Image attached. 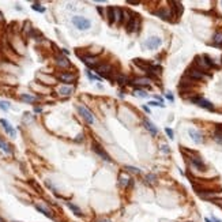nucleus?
I'll list each match as a JSON object with an SVG mask.
<instances>
[{
    "mask_svg": "<svg viewBox=\"0 0 222 222\" xmlns=\"http://www.w3.org/2000/svg\"><path fill=\"white\" fill-rule=\"evenodd\" d=\"M72 23H74L75 28H78L79 30H87V29L91 26V22L87 19V18L79 17V15H77V17L72 18Z\"/></svg>",
    "mask_w": 222,
    "mask_h": 222,
    "instance_id": "obj_1",
    "label": "nucleus"
},
{
    "mask_svg": "<svg viewBox=\"0 0 222 222\" xmlns=\"http://www.w3.org/2000/svg\"><path fill=\"white\" fill-rule=\"evenodd\" d=\"M78 112H79V115L82 116V117L85 119V120L87 121L89 124H93V123H94V116H93V113H91L86 106H83V105H78Z\"/></svg>",
    "mask_w": 222,
    "mask_h": 222,
    "instance_id": "obj_2",
    "label": "nucleus"
},
{
    "mask_svg": "<svg viewBox=\"0 0 222 222\" xmlns=\"http://www.w3.org/2000/svg\"><path fill=\"white\" fill-rule=\"evenodd\" d=\"M191 101L194 102V104H196L198 106L204 108V109H208V110H213L214 109V105L211 104L210 101H207V100L202 98V97H194V98H191Z\"/></svg>",
    "mask_w": 222,
    "mask_h": 222,
    "instance_id": "obj_3",
    "label": "nucleus"
},
{
    "mask_svg": "<svg viewBox=\"0 0 222 222\" xmlns=\"http://www.w3.org/2000/svg\"><path fill=\"white\" fill-rule=\"evenodd\" d=\"M161 38L159 37H150L149 40H146L143 42V47L147 48V49H157V48L161 45Z\"/></svg>",
    "mask_w": 222,
    "mask_h": 222,
    "instance_id": "obj_4",
    "label": "nucleus"
},
{
    "mask_svg": "<svg viewBox=\"0 0 222 222\" xmlns=\"http://www.w3.org/2000/svg\"><path fill=\"white\" fill-rule=\"evenodd\" d=\"M189 161H191V164L194 165L198 170H200V172H204L206 170V166H204V164H203L202 158H199V157H196V155H191L189 157Z\"/></svg>",
    "mask_w": 222,
    "mask_h": 222,
    "instance_id": "obj_5",
    "label": "nucleus"
},
{
    "mask_svg": "<svg viewBox=\"0 0 222 222\" xmlns=\"http://www.w3.org/2000/svg\"><path fill=\"white\" fill-rule=\"evenodd\" d=\"M187 75H188L189 78H192V79L195 80H200L204 78V74H203L200 70H195V68H189L188 71H187Z\"/></svg>",
    "mask_w": 222,
    "mask_h": 222,
    "instance_id": "obj_6",
    "label": "nucleus"
},
{
    "mask_svg": "<svg viewBox=\"0 0 222 222\" xmlns=\"http://www.w3.org/2000/svg\"><path fill=\"white\" fill-rule=\"evenodd\" d=\"M170 4H172V15L176 18H178L181 14H183V6H181L180 2H170Z\"/></svg>",
    "mask_w": 222,
    "mask_h": 222,
    "instance_id": "obj_7",
    "label": "nucleus"
},
{
    "mask_svg": "<svg viewBox=\"0 0 222 222\" xmlns=\"http://www.w3.org/2000/svg\"><path fill=\"white\" fill-rule=\"evenodd\" d=\"M138 25H139V21H138V18L134 15V17H131L129 22L127 23V31H128V33H134V31H136Z\"/></svg>",
    "mask_w": 222,
    "mask_h": 222,
    "instance_id": "obj_8",
    "label": "nucleus"
},
{
    "mask_svg": "<svg viewBox=\"0 0 222 222\" xmlns=\"http://www.w3.org/2000/svg\"><path fill=\"white\" fill-rule=\"evenodd\" d=\"M188 134H189L191 139L194 140L195 143H202V142H203V136H202V134H200L199 131H196L195 128H189Z\"/></svg>",
    "mask_w": 222,
    "mask_h": 222,
    "instance_id": "obj_9",
    "label": "nucleus"
},
{
    "mask_svg": "<svg viewBox=\"0 0 222 222\" xmlns=\"http://www.w3.org/2000/svg\"><path fill=\"white\" fill-rule=\"evenodd\" d=\"M82 61L89 67H98V59L96 56H83Z\"/></svg>",
    "mask_w": 222,
    "mask_h": 222,
    "instance_id": "obj_10",
    "label": "nucleus"
},
{
    "mask_svg": "<svg viewBox=\"0 0 222 222\" xmlns=\"http://www.w3.org/2000/svg\"><path fill=\"white\" fill-rule=\"evenodd\" d=\"M97 72H98L100 75H102V77H105V78H109V74L112 72V67L108 66V64H102V66L97 67Z\"/></svg>",
    "mask_w": 222,
    "mask_h": 222,
    "instance_id": "obj_11",
    "label": "nucleus"
},
{
    "mask_svg": "<svg viewBox=\"0 0 222 222\" xmlns=\"http://www.w3.org/2000/svg\"><path fill=\"white\" fill-rule=\"evenodd\" d=\"M59 79L63 83H72L77 79V75L75 74H68V72H63V74L59 75Z\"/></svg>",
    "mask_w": 222,
    "mask_h": 222,
    "instance_id": "obj_12",
    "label": "nucleus"
},
{
    "mask_svg": "<svg viewBox=\"0 0 222 222\" xmlns=\"http://www.w3.org/2000/svg\"><path fill=\"white\" fill-rule=\"evenodd\" d=\"M0 124L3 126V128L6 129V132L10 135V136H12V138H15V129L11 127V124L8 123V121L6 120V119H0Z\"/></svg>",
    "mask_w": 222,
    "mask_h": 222,
    "instance_id": "obj_13",
    "label": "nucleus"
},
{
    "mask_svg": "<svg viewBox=\"0 0 222 222\" xmlns=\"http://www.w3.org/2000/svg\"><path fill=\"white\" fill-rule=\"evenodd\" d=\"M93 150L96 151L98 155H101L102 157V159H105V161H110V158H109V155H108L106 153H105V150L101 147V146L98 145V143H93Z\"/></svg>",
    "mask_w": 222,
    "mask_h": 222,
    "instance_id": "obj_14",
    "label": "nucleus"
},
{
    "mask_svg": "<svg viewBox=\"0 0 222 222\" xmlns=\"http://www.w3.org/2000/svg\"><path fill=\"white\" fill-rule=\"evenodd\" d=\"M154 14H155L157 17H159V18H162V19H165V21H169V19H170V15H172V12H169V10H166V8H161V10H158V11H155Z\"/></svg>",
    "mask_w": 222,
    "mask_h": 222,
    "instance_id": "obj_15",
    "label": "nucleus"
},
{
    "mask_svg": "<svg viewBox=\"0 0 222 222\" xmlns=\"http://www.w3.org/2000/svg\"><path fill=\"white\" fill-rule=\"evenodd\" d=\"M213 138H214V140H215V142H218L219 145H222V126H217L215 132H214Z\"/></svg>",
    "mask_w": 222,
    "mask_h": 222,
    "instance_id": "obj_16",
    "label": "nucleus"
},
{
    "mask_svg": "<svg viewBox=\"0 0 222 222\" xmlns=\"http://www.w3.org/2000/svg\"><path fill=\"white\" fill-rule=\"evenodd\" d=\"M36 208L40 211V213H42L45 217H48V218H53V213L51 210H48V208H45V207H42V206H40V204H36Z\"/></svg>",
    "mask_w": 222,
    "mask_h": 222,
    "instance_id": "obj_17",
    "label": "nucleus"
},
{
    "mask_svg": "<svg viewBox=\"0 0 222 222\" xmlns=\"http://www.w3.org/2000/svg\"><path fill=\"white\" fill-rule=\"evenodd\" d=\"M67 206H68L72 210V213L75 214V215H78V217H82L83 214H82V210H80L79 207H78L77 204H74V203H71V202H67Z\"/></svg>",
    "mask_w": 222,
    "mask_h": 222,
    "instance_id": "obj_18",
    "label": "nucleus"
},
{
    "mask_svg": "<svg viewBox=\"0 0 222 222\" xmlns=\"http://www.w3.org/2000/svg\"><path fill=\"white\" fill-rule=\"evenodd\" d=\"M145 127L149 129V131H150V134H151V135H157V134H158V129H157L155 127H154V124L151 123V121L145 120Z\"/></svg>",
    "mask_w": 222,
    "mask_h": 222,
    "instance_id": "obj_19",
    "label": "nucleus"
},
{
    "mask_svg": "<svg viewBox=\"0 0 222 222\" xmlns=\"http://www.w3.org/2000/svg\"><path fill=\"white\" fill-rule=\"evenodd\" d=\"M0 150H3L4 153H11V147H10V145L4 139H2V138H0Z\"/></svg>",
    "mask_w": 222,
    "mask_h": 222,
    "instance_id": "obj_20",
    "label": "nucleus"
},
{
    "mask_svg": "<svg viewBox=\"0 0 222 222\" xmlns=\"http://www.w3.org/2000/svg\"><path fill=\"white\" fill-rule=\"evenodd\" d=\"M123 15L124 12L121 11V8H119V7H115V21L117 23L121 22V19H123Z\"/></svg>",
    "mask_w": 222,
    "mask_h": 222,
    "instance_id": "obj_21",
    "label": "nucleus"
},
{
    "mask_svg": "<svg viewBox=\"0 0 222 222\" xmlns=\"http://www.w3.org/2000/svg\"><path fill=\"white\" fill-rule=\"evenodd\" d=\"M56 61H57V64L61 67H70V61L67 60L66 57H63V56H57V57H56Z\"/></svg>",
    "mask_w": 222,
    "mask_h": 222,
    "instance_id": "obj_22",
    "label": "nucleus"
},
{
    "mask_svg": "<svg viewBox=\"0 0 222 222\" xmlns=\"http://www.w3.org/2000/svg\"><path fill=\"white\" fill-rule=\"evenodd\" d=\"M59 93H60L61 96H70V94L72 93V89L70 87V86H61V87L59 89Z\"/></svg>",
    "mask_w": 222,
    "mask_h": 222,
    "instance_id": "obj_23",
    "label": "nucleus"
},
{
    "mask_svg": "<svg viewBox=\"0 0 222 222\" xmlns=\"http://www.w3.org/2000/svg\"><path fill=\"white\" fill-rule=\"evenodd\" d=\"M149 82L150 80L149 79H146V78H138V79H135V83H136L138 86H149Z\"/></svg>",
    "mask_w": 222,
    "mask_h": 222,
    "instance_id": "obj_24",
    "label": "nucleus"
},
{
    "mask_svg": "<svg viewBox=\"0 0 222 222\" xmlns=\"http://www.w3.org/2000/svg\"><path fill=\"white\" fill-rule=\"evenodd\" d=\"M108 17H109V22H115V7H109L108 8Z\"/></svg>",
    "mask_w": 222,
    "mask_h": 222,
    "instance_id": "obj_25",
    "label": "nucleus"
},
{
    "mask_svg": "<svg viewBox=\"0 0 222 222\" xmlns=\"http://www.w3.org/2000/svg\"><path fill=\"white\" fill-rule=\"evenodd\" d=\"M120 184L123 187H128V185H131L132 184V181H131V178L127 176V177H120Z\"/></svg>",
    "mask_w": 222,
    "mask_h": 222,
    "instance_id": "obj_26",
    "label": "nucleus"
},
{
    "mask_svg": "<svg viewBox=\"0 0 222 222\" xmlns=\"http://www.w3.org/2000/svg\"><path fill=\"white\" fill-rule=\"evenodd\" d=\"M21 98H22L23 101H26V102H30V104L36 101V97L29 96V94H22V96H21Z\"/></svg>",
    "mask_w": 222,
    "mask_h": 222,
    "instance_id": "obj_27",
    "label": "nucleus"
},
{
    "mask_svg": "<svg viewBox=\"0 0 222 222\" xmlns=\"http://www.w3.org/2000/svg\"><path fill=\"white\" fill-rule=\"evenodd\" d=\"M214 44L219 45V47L222 45V33H217L215 36H214Z\"/></svg>",
    "mask_w": 222,
    "mask_h": 222,
    "instance_id": "obj_28",
    "label": "nucleus"
},
{
    "mask_svg": "<svg viewBox=\"0 0 222 222\" xmlns=\"http://www.w3.org/2000/svg\"><path fill=\"white\" fill-rule=\"evenodd\" d=\"M0 109L4 110V112H7V110L10 109L8 102H6V101H0Z\"/></svg>",
    "mask_w": 222,
    "mask_h": 222,
    "instance_id": "obj_29",
    "label": "nucleus"
},
{
    "mask_svg": "<svg viewBox=\"0 0 222 222\" xmlns=\"http://www.w3.org/2000/svg\"><path fill=\"white\" fill-rule=\"evenodd\" d=\"M135 96L140 97V98H146V97H147V94H146L143 90H139V89H138V90H135Z\"/></svg>",
    "mask_w": 222,
    "mask_h": 222,
    "instance_id": "obj_30",
    "label": "nucleus"
},
{
    "mask_svg": "<svg viewBox=\"0 0 222 222\" xmlns=\"http://www.w3.org/2000/svg\"><path fill=\"white\" fill-rule=\"evenodd\" d=\"M117 83H119V85H126V83H127V78L124 77V75H119V77H117Z\"/></svg>",
    "mask_w": 222,
    "mask_h": 222,
    "instance_id": "obj_31",
    "label": "nucleus"
},
{
    "mask_svg": "<svg viewBox=\"0 0 222 222\" xmlns=\"http://www.w3.org/2000/svg\"><path fill=\"white\" fill-rule=\"evenodd\" d=\"M126 169L129 170V172H132V173H138V175L140 173V169H138V168H135V166H126Z\"/></svg>",
    "mask_w": 222,
    "mask_h": 222,
    "instance_id": "obj_32",
    "label": "nucleus"
},
{
    "mask_svg": "<svg viewBox=\"0 0 222 222\" xmlns=\"http://www.w3.org/2000/svg\"><path fill=\"white\" fill-rule=\"evenodd\" d=\"M31 8L36 10V11H40V12H44V11H45V8L40 7V4H33V6H31Z\"/></svg>",
    "mask_w": 222,
    "mask_h": 222,
    "instance_id": "obj_33",
    "label": "nucleus"
},
{
    "mask_svg": "<svg viewBox=\"0 0 222 222\" xmlns=\"http://www.w3.org/2000/svg\"><path fill=\"white\" fill-rule=\"evenodd\" d=\"M149 104H150L151 106H161V108H164V106H165L164 104H159V102H157V101H150Z\"/></svg>",
    "mask_w": 222,
    "mask_h": 222,
    "instance_id": "obj_34",
    "label": "nucleus"
},
{
    "mask_svg": "<svg viewBox=\"0 0 222 222\" xmlns=\"http://www.w3.org/2000/svg\"><path fill=\"white\" fill-rule=\"evenodd\" d=\"M146 178H147L150 183H155V180H157V177L154 175H147V177H146Z\"/></svg>",
    "mask_w": 222,
    "mask_h": 222,
    "instance_id": "obj_35",
    "label": "nucleus"
},
{
    "mask_svg": "<svg viewBox=\"0 0 222 222\" xmlns=\"http://www.w3.org/2000/svg\"><path fill=\"white\" fill-rule=\"evenodd\" d=\"M165 132L168 134V136H169L170 139H173V138H175V136H173V131L170 128H165Z\"/></svg>",
    "mask_w": 222,
    "mask_h": 222,
    "instance_id": "obj_36",
    "label": "nucleus"
},
{
    "mask_svg": "<svg viewBox=\"0 0 222 222\" xmlns=\"http://www.w3.org/2000/svg\"><path fill=\"white\" fill-rule=\"evenodd\" d=\"M87 77L90 78L91 80H94V79H96V80H100V78H98V77H96V75H93L90 71H87Z\"/></svg>",
    "mask_w": 222,
    "mask_h": 222,
    "instance_id": "obj_37",
    "label": "nucleus"
},
{
    "mask_svg": "<svg viewBox=\"0 0 222 222\" xmlns=\"http://www.w3.org/2000/svg\"><path fill=\"white\" fill-rule=\"evenodd\" d=\"M166 98H168V100H170V101H173V100H175V98H173V96H172L170 93H168V94H166Z\"/></svg>",
    "mask_w": 222,
    "mask_h": 222,
    "instance_id": "obj_38",
    "label": "nucleus"
},
{
    "mask_svg": "<svg viewBox=\"0 0 222 222\" xmlns=\"http://www.w3.org/2000/svg\"><path fill=\"white\" fill-rule=\"evenodd\" d=\"M41 110H42V109H41V108H40V106H36V108H34V112H37V113H40V112H41Z\"/></svg>",
    "mask_w": 222,
    "mask_h": 222,
    "instance_id": "obj_39",
    "label": "nucleus"
},
{
    "mask_svg": "<svg viewBox=\"0 0 222 222\" xmlns=\"http://www.w3.org/2000/svg\"><path fill=\"white\" fill-rule=\"evenodd\" d=\"M97 222H112V221H109V219H105V218H102V219H98Z\"/></svg>",
    "mask_w": 222,
    "mask_h": 222,
    "instance_id": "obj_40",
    "label": "nucleus"
},
{
    "mask_svg": "<svg viewBox=\"0 0 222 222\" xmlns=\"http://www.w3.org/2000/svg\"><path fill=\"white\" fill-rule=\"evenodd\" d=\"M143 110H145V112H150V109H149V106H143Z\"/></svg>",
    "mask_w": 222,
    "mask_h": 222,
    "instance_id": "obj_41",
    "label": "nucleus"
},
{
    "mask_svg": "<svg viewBox=\"0 0 222 222\" xmlns=\"http://www.w3.org/2000/svg\"><path fill=\"white\" fill-rule=\"evenodd\" d=\"M204 221H206V222H213L210 218H204Z\"/></svg>",
    "mask_w": 222,
    "mask_h": 222,
    "instance_id": "obj_42",
    "label": "nucleus"
},
{
    "mask_svg": "<svg viewBox=\"0 0 222 222\" xmlns=\"http://www.w3.org/2000/svg\"><path fill=\"white\" fill-rule=\"evenodd\" d=\"M0 222H6V221H4V219L2 218V217H0Z\"/></svg>",
    "mask_w": 222,
    "mask_h": 222,
    "instance_id": "obj_43",
    "label": "nucleus"
},
{
    "mask_svg": "<svg viewBox=\"0 0 222 222\" xmlns=\"http://www.w3.org/2000/svg\"><path fill=\"white\" fill-rule=\"evenodd\" d=\"M14 222H17V221H14Z\"/></svg>",
    "mask_w": 222,
    "mask_h": 222,
    "instance_id": "obj_44",
    "label": "nucleus"
},
{
    "mask_svg": "<svg viewBox=\"0 0 222 222\" xmlns=\"http://www.w3.org/2000/svg\"><path fill=\"white\" fill-rule=\"evenodd\" d=\"M221 4H222V2H221Z\"/></svg>",
    "mask_w": 222,
    "mask_h": 222,
    "instance_id": "obj_45",
    "label": "nucleus"
}]
</instances>
